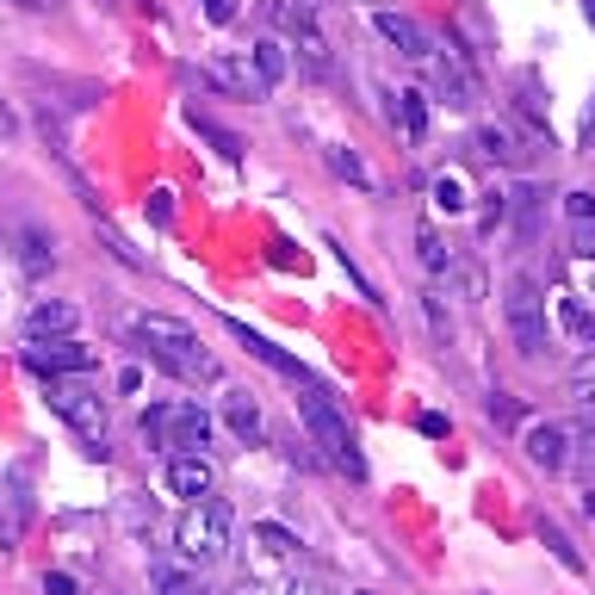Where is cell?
Listing matches in <instances>:
<instances>
[{
	"mask_svg": "<svg viewBox=\"0 0 595 595\" xmlns=\"http://www.w3.org/2000/svg\"><path fill=\"white\" fill-rule=\"evenodd\" d=\"M583 515H590V521H595V490H590V497H583Z\"/></svg>",
	"mask_w": 595,
	"mask_h": 595,
	"instance_id": "ab89813d",
	"label": "cell"
},
{
	"mask_svg": "<svg viewBox=\"0 0 595 595\" xmlns=\"http://www.w3.org/2000/svg\"><path fill=\"white\" fill-rule=\"evenodd\" d=\"M391 124H397L409 143H423V131H428V99L423 94H391Z\"/></svg>",
	"mask_w": 595,
	"mask_h": 595,
	"instance_id": "5bb4252c",
	"label": "cell"
},
{
	"mask_svg": "<svg viewBox=\"0 0 595 595\" xmlns=\"http://www.w3.org/2000/svg\"><path fill=\"white\" fill-rule=\"evenodd\" d=\"M143 435H155L168 453H205L212 447V416H205V404H168L143 416Z\"/></svg>",
	"mask_w": 595,
	"mask_h": 595,
	"instance_id": "5b68a950",
	"label": "cell"
},
{
	"mask_svg": "<svg viewBox=\"0 0 595 595\" xmlns=\"http://www.w3.org/2000/svg\"><path fill=\"white\" fill-rule=\"evenodd\" d=\"M7 7H25V13H44V7H50V0H7Z\"/></svg>",
	"mask_w": 595,
	"mask_h": 595,
	"instance_id": "f35d334b",
	"label": "cell"
},
{
	"mask_svg": "<svg viewBox=\"0 0 595 595\" xmlns=\"http://www.w3.org/2000/svg\"><path fill=\"white\" fill-rule=\"evenodd\" d=\"M187 124H192V131H199V136H205V143H212L217 155H230V162H236V155H242V150H249L242 136H236V131H224V124H217V118H205V112H199V106H192V112H187Z\"/></svg>",
	"mask_w": 595,
	"mask_h": 595,
	"instance_id": "ac0fdd59",
	"label": "cell"
},
{
	"mask_svg": "<svg viewBox=\"0 0 595 595\" xmlns=\"http://www.w3.org/2000/svg\"><path fill=\"white\" fill-rule=\"evenodd\" d=\"M273 267H305V254H291V242H273Z\"/></svg>",
	"mask_w": 595,
	"mask_h": 595,
	"instance_id": "d590c367",
	"label": "cell"
},
{
	"mask_svg": "<svg viewBox=\"0 0 595 595\" xmlns=\"http://www.w3.org/2000/svg\"><path fill=\"white\" fill-rule=\"evenodd\" d=\"M236 13H242V0H205V20L212 25H230Z\"/></svg>",
	"mask_w": 595,
	"mask_h": 595,
	"instance_id": "f546056e",
	"label": "cell"
},
{
	"mask_svg": "<svg viewBox=\"0 0 595 595\" xmlns=\"http://www.w3.org/2000/svg\"><path fill=\"white\" fill-rule=\"evenodd\" d=\"M416 254H423L428 273H447V267H453V254H447V242H441V230H435V224H416Z\"/></svg>",
	"mask_w": 595,
	"mask_h": 595,
	"instance_id": "603a6c76",
	"label": "cell"
},
{
	"mask_svg": "<svg viewBox=\"0 0 595 595\" xmlns=\"http://www.w3.org/2000/svg\"><path fill=\"white\" fill-rule=\"evenodd\" d=\"M435 62V87H441V99L447 106H472V99H478V87H472V75H465V62L460 57H428Z\"/></svg>",
	"mask_w": 595,
	"mask_h": 595,
	"instance_id": "7c38bea8",
	"label": "cell"
},
{
	"mask_svg": "<svg viewBox=\"0 0 595 595\" xmlns=\"http://www.w3.org/2000/svg\"><path fill=\"white\" fill-rule=\"evenodd\" d=\"M242 595H261V590H242Z\"/></svg>",
	"mask_w": 595,
	"mask_h": 595,
	"instance_id": "7bdbcfd3",
	"label": "cell"
},
{
	"mask_svg": "<svg viewBox=\"0 0 595 595\" xmlns=\"http://www.w3.org/2000/svg\"><path fill=\"white\" fill-rule=\"evenodd\" d=\"M509 335H515V347L527 354V360H539L546 342H552V329H546V298H539V286L527 279V273L509 279Z\"/></svg>",
	"mask_w": 595,
	"mask_h": 595,
	"instance_id": "8992f818",
	"label": "cell"
},
{
	"mask_svg": "<svg viewBox=\"0 0 595 595\" xmlns=\"http://www.w3.org/2000/svg\"><path fill=\"white\" fill-rule=\"evenodd\" d=\"M478 150H484V162H527L521 136L509 131V124H484V131H478Z\"/></svg>",
	"mask_w": 595,
	"mask_h": 595,
	"instance_id": "2e32d148",
	"label": "cell"
},
{
	"mask_svg": "<svg viewBox=\"0 0 595 595\" xmlns=\"http://www.w3.org/2000/svg\"><path fill=\"white\" fill-rule=\"evenodd\" d=\"M423 305H428V329H435V335H447V329H453V317L441 310V298H423Z\"/></svg>",
	"mask_w": 595,
	"mask_h": 595,
	"instance_id": "d6a6232c",
	"label": "cell"
},
{
	"mask_svg": "<svg viewBox=\"0 0 595 595\" xmlns=\"http://www.w3.org/2000/svg\"><path fill=\"white\" fill-rule=\"evenodd\" d=\"M305 69H310V75H329V50H323L317 32H305Z\"/></svg>",
	"mask_w": 595,
	"mask_h": 595,
	"instance_id": "83f0119b",
	"label": "cell"
},
{
	"mask_svg": "<svg viewBox=\"0 0 595 595\" xmlns=\"http://www.w3.org/2000/svg\"><path fill=\"white\" fill-rule=\"evenodd\" d=\"M539 539H546V552H552L558 564H564V571H571V576H583V571H590V558L576 552V546H571V534H564V527H558V521H539Z\"/></svg>",
	"mask_w": 595,
	"mask_h": 595,
	"instance_id": "e0dca14e",
	"label": "cell"
},
{
	"mask_svg": "<svg viewBox=\"0 0 595 595\" xmlns=\"http://www.w3.org/2000/svg\"><path fill=\"white\" fill-rule=\"evenodd\" d=\"M20 249H25V273H50L57 267V242H50L44 230H32V224L20 230Z\"/></svg>",
	"mask_w": 595,
	"mask_h": 595,
	"instance_id": "44dd1931",
	"label": "cell"
},
{
	"mask_svg": "<svg viewBox=\"0 0 595 595\" xmlns=\"http://www.w3.org/2000/svg\"><path fill=\"white\" fill-rule=\"evenodd\" d=\"M329 174L335 180H354V187H372V174H366V162L354 150H329Z\"/></svg>",
	"mask_w": 595,
	"mask_h": 595,
	"instance_id": "484cf974",
	"label": "cell"
},
{
	"mask_svg": "<svg viewBox=\"0 0 595 595\" xmlns=\"http://www.w3.org/2000/svg\"><path fill=\"white\" fill-rule=\"evenodd\" d=\"M590 25H595V0H590Z\"/></svg>",
	"mask_w": 595,
	"mask_h": 595,
	"instance_id": "60d3db41",
	"label": "cell"
},
{
	"mask_svg": "<svg viewBox=\"0 0 595 595\" xmlns=\"http://www.w3.org/2000/svg\"><path fill=\"white\" fill-rule=\"evenodd\" d=\"M558 323H564V335H576V342H595V310L583 305V298H558Z\"/></svg>",
	"mask_w": 595,
	"mask_h": 595,
	"instance_id": "7402d4cb",
	"label": "cell"
},
{
	"mask_svg": "<svg viewBox=\"0 0 595 595\" xmlns=\"http://www.w3.org/2000/svg\"><path fill=\"white\" fill-rule=\"evenodd\" d=\"M490 416H497V423L509 428V423H521V404L509 397V391H497V397H490Z\"/></svg>",
	"mask_w": 595,
	"mask_h": 595,
	"instance_id": "f1b7e54d",
	"label": "cell"
},
{
	"mask_svg": "<svg viewBox=\"0 0 595 595\" xmlns=\"http://www.w3.org/2000/svg\"><path fill=\"white\" fill-rule=\"evenodd\" d=\"M571 391H576V404H583V416H590V423H595V360H590V366H576Z\"/></svg>",
	"mask_w": 595,
	"mask_h": 595,
	"instance_id": "4316f807",
	"label": "cell"
},
{
	"mask_svg": "<svg viewBox=\"0 0 595 595\" xmlns=\"http://www.w3.org/2000/svg\"><path fill=\"white\" fill-rule=\"evenodd\" d=\"M527 460L546 472V478H558L564 465H571V435L558 423H539V428H527Z\"/></svg>",
	"mask_w": 595,
	"mask_h": 595,
	"instance_id": "9c48e42d",
	"label": "cell"
},
{
	"mask_svg": "<svg viewBox=\"0 0 595 595\" xmlns=\"http://www.w3.org/2000/svg\"><path fill=\"white\" fill-rule=\"evenodd\" d=\"M136 342L155 354V366H168L174 379H217V360L199 347L187 323H174V317H136Z\"/></svg>",
	"mask_w": 595,
	"mask_h": 595,
	"instance_id": "6da1fadb",
	"label": "cell"
},
{
	"mask_svg": "<svg viewBox=\"0 0 595 595\" xmlns=\"http://www.w3.org/2000/svg\"><path fill=\"white\" fill-rule=\"evenodd\" d=\"M416 428H423V435H435V441H441V435H447V416H435V409H423V416H416Z\"/></svg>",
	"mask_w": 595,
	"mask_h": 595,
	"instance_id": "e575fe53",
	"label": "cell"
},
{
	"mask_svg": "<svg viewBox=\"0 0 595 595\" xmlns=\"http://www.w3.org/2000/svg\"><path fill=\"white\" fill-rule=\"evenodd\" d=\"M168 490L187 502H205L212 497V460L205 453H174L168 460Z\"/></svg>",
	"mask_w": 595,
	"mask_h": 595,
	"instance_id": "ba28073f",
	"label": "cell"
},
{
	"mask_svg": "<svg viewBox=\"0 0 595 595\" xmlns=\"http://www.w3.org/2000/svg\"><path fill=\"white\" fill-rule=\"evenodd\" d=\"M150 583H155V595H205V583H199L192 571H180L174 558H162V564H155Z\"/></svg>",
	"mask_w": 595,
	"mask_h": 595,
	"instance_id": "d6986e66",
	"label": "cell"
},
{
	"mask_svg": "<svg viewBox=\"0 0 595 595\" xmlns=\"http://www.w3.org/2000/svg\"><path fill=\"white\" fill-rule=\"evenodd\" d=\"M150 217H155V224H174V192L168 187L150 192Z\"/></svg>",
	"mask_w": 595,
	"mask_h": 595,
	"instance_id": "4dcf8cb0",
	"label": "cell"
},
{
	"mask_svg": "<svg viewBox=\"0 0 595 595\" xmlns=\"http://www.w3.org/2000/svg\"><path fill=\"white\" fill-rule=\"evenodd\" d=\"M50 409H57L62 423L75 428L81 441L94 447V460H106V404H99L87 384H75V379H50Z\"/></svg>",
	"mask_w": 595,
	"mask_h": 595,
	"instance_id": "277c9868",
	"label": "cell"
},
{
	"mask_svg": "<svg viewBox=\"0 0 595 595\" xmlns=\"http://www.w3.org/2000/svg\"><path fill=\"white\" fill-rule=\"evenodd\" d=\"M298 416H305L310 441H317V453H323L342 478H366V460L360 447H354V435H347V416L335 409V397L329 391H317V384H305V397H298Z\"/></svg>",
	"mask_w": 595,
	"mask_h": 595,
	"instance_id": "7a4b0ae2",
	"label": "cell"
},
{
	"mask_svg": "<svg viewBox=\"0 0 595 595\" xmlns=\"http://www.w3.org/2000/svg\"><path fill=\"white\" fill-rule=\"evenodd\" d=\"M372 25H379V38H384V44H397V50H404L409 62H428V57H435V50H428V38H423V25L404 20V13L379 7V13H372Z\"/></svg>",
	"mask_w": 595,
	"mask_h": 595,
	"instance_id": "30bf717a",
	"label": "cell"
},
{
	"mask_svg": "<svg viewBox=\"0 0 595 595\" xmlns=\"http://www.w3.org/2000/svg\"><path fill=\"white\" fill-rule=\"evenodd\" d=\"M25 366H32V372H50V379H69V372H87L94 354L81 342H69V335H50V342L32 335V342H25Z\"/></svg>",
	"mask_w": 595,
	"mask_h": 595,
	"instance_id": "52a82bcc",
	"label": "cell"
},
{
	"mask_svg": "<svg viewBox=\"0 0 595 595\" xmlns=\"http://www.w3.org/2000/svg\"><path fill=\"white\" fill-rule=\"evenodd\" d=\"M583 150L595 155V106H590V124H583Z\"/></svg>",
	"mask_w": 595,
	"mask_h": 595,
	"instance_id": "74e56055",
	"label": "cell"
},
{
	"mask_svg": "<svg viewBox=\"0 0 595 595\" xmlns=\"http://www.w3.org/2000/svg\"><path fill=\"white\" fill-rule=\"evenodd\" d=\"M224 416H230V428L242 435V441H254V435H261V404H254V397H230V404H224Z\"/></svg>",
	"mask_w": 595,
	"mask_h": 595,
	"instance_id": "cb8c5ba5",
	"label": "cell"
},
{
	"mask_svg": "<svg viewBox=\"0 0 595 595\" xmlns=\"http://www.w3.org/2000/svg\"><path fill=\"white\" fill-rule=\"evenodd\" d=\"M32 335H44V342H50V335H75V305H62V298H50V305H38L32 310Z\"/></svg>",
	"mask_w": 595,
	"mask_h": 595,
	"instance_id": "9a60e30c",
	"label": "cell"
},
{
	"mask_svg": "<svg viewBox=\"0 0 595 595\" xmlns=\"http://www.w3.org/2000/svg\"><path fill=\"white\" fill-rule=\"evenodd\" d=\"M20 131V118H13V106H7V94H0V136H13Z\"/></svg>",
	"mask_w": 595,
	"mask_h": 595,
	"instance_id": "8d00e7d4",
	"label": "cell"
},
{
	"mask_svg": "<svg viewBox=\"0 0 595 595\" xmlns=\"http://www.w3.org/2000/svg\"><path fill=\"white\" fill-rule=\"evenodd\" d=\"M44 595H75V576L50 571V576H44Z\"/></svg>",
	"mask_w": 595,
	"mask_h": 595,
	"instance_id": "836d02e7",
	"label": "cell"
},
{
	"mask_svg": "<svg viewBox=\"0 0 595 595\" xmlns=\"http://www.w3.org/2000/svg\"><path fill=\"white\" fill-rule=\"evenodd\" d=\"M428 199H435V205H441L447 217H453V212H465V180H460V174H435Z\"/></svg>",
	"mask_w": 595,
	"mask_h": 595,
	"instance_id": "d4e9b609",
	"label": "cell"
},
{
	"mask_svg": "<svg viewBox=\"0 0 595 595\" xmlns=\"http://www.w3.org/2000/svg\"><path fill=\"white\" fill-rule=\"evenodd\" d=\"M286 595H310V590H286Z\"/></svg>",
	"mask_w": 595,
	"mask_h": 595,
	"instance_id": "b9f144b4",
	"label": "cell"
},
{
	"mask_svg": "<svg viewBox=\"0 0 595 595\" xmlns=\"http://www.w3.org/2000/svg\"><path fill=\"white\" fill-rule=\"evenodd\" d=\"M254 81H261V87H279V81H286V44L279 38L254 44Z\"/></svg>",
	"mask_w": 595,
	"mask_h": 595,
	"instance_id": "ffe728a7",
	"label": "cell"
},
{
	"mask_svg": "<svg viewBox=\"0 0 595 595\" xmlns=\"http://www.w3.org/2000/svg\"><path fill=\"white\" fill-rule=\"evenodd\" d=\"M224 552H230V502H217V497L192 502L180 515V527H174V558L192 564V571H205Z\"/></svg>",
	"mask_w": 595,
	"mask_h": 595,
	"instance_id": "3957f363",
	"label": "cell"
},
{
	"mask_svg": "<svg viewBox=\"0 0 595 595\" xmlns=\"http://www.w3.org/2000/svg\"><path fill=\"white\" fill-rule=\"evenodd\" d=\"M230 329H236V342L249 347V354H254V360H261V366H273V372H286L291 384H310V372H305V366H298V360H291L286 347H273L267 335H254V329H249V323H236V317H230Z\"/></svg>",
	"mask_w": 595,
	"mask_h": 595,
	"instance_id": "8fae6325",
	"label": "cell"
},
{
	"mask_svg": "<svg viewBox=\"0 0 595 595\" xmlns=\"http://www.w3.org/2000/svg\"><path fill=\"white\" fill-rule=\"evenodd\" d=\"M261 546H273V552H298V539H291L286 527H261Z\"/></svg>",
	"mask_w": 595,
	"mask_h": 595,
	"instance_id": "1f68e13d",
	"label": "cell"
},
{
	"mask_svg": "<svg viewBox=\"0 0 595 595\" xmlns=\"http://www.w3.org/2000/svg\"><path fill=\"white\" fill-rule=\"evenodd\" d=\"M564 217H571V249L583 261H595V192H571L564 199Z\"/></svg>",
	"mask_w": 595,
	"mask_h": 595,
	"instance_id": "4fadbf2b",
	"label": "cell"
}]
</instances>
